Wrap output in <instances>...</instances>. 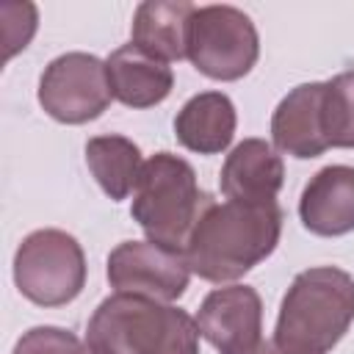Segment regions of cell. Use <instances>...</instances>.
I'll use <instances>...</instances> for the list:
<instances>
[{"label": "cell", "instance_id": "1", "mask_svg": "<svg viewBox=\"0 0 354 354\" xmlns=\"http://www.w3.org/2000/svg\"><path fill=\"white\" fill-rule=\"evenodd\" d=\"M282 210L277 202L210 205L194 224L185 257L191 271L207 282H232L263 263L279 243Z\"/></svg>", "mask_w": 354, "mask_h": 354}, {"label": "cell", "instance_id": "2", "mask_svg": "<svg viewBox=\"0 0 354 354\" xmlns=\"http://www.w3.org/2000/svg\"><path fill=\"white\" fill-rule=\"evenodd\" d=\"M351 324L354 277L335 266H315L293 277L271 340L290 354H329Z\"/></svg>", "mask_w": 354, "mask_h": 354}, {"label": "cell", "instance_id": "3", "mask_svg": "<svg viewBox=\"0 0 354 354\" xmlns=\"http://www.w3.org/2000/svg\"><path fill=\"white\" fill-rule=\"evenodd\" d=\"M86 343L111 354H199V326L180 307L113 293L88 318Z\"/></svg>", "mask_w": 354, "mask_h": 354}, {"label": "cell", "instance_id": "4", "mask_svg": "<svg viewBox=\"0 0 354 354\" xmlns=\"http://www.w3.org/2000/svg\"><path fill=\"white\" fill-rule=\"evenodd\" d=\"M210 205L213 199L199 188L188 160L171 152H155L141 166L130 216L138 221L147 241L185 252L194 224Z\"/></svg>", "mask_w": 354, "mask_h": 354}, {"label": "cell", "instance_id": "5", "mask_svg": "<svg viewBox=\"0 0 354 354\" xmlns=\"http://www.w3.org/2000/svg\"><path fill=\"white\" fill-rule=\"evenodd\" d=\"M14 282L39 307H64L86 285V254L64 230H36L22 238L14 254Z\"/></svg>", "mask_w": 354, "mask_h": 354}, {"label": "cell", "instance_id": "6", "mask_svg": "<svg viewBox=\"0 0 354 354\" xmlns=\"http://www.w3.org/2000/svg\"><path fill=\"white\" fill-rule=\"evenodd\" d=\"M260 55V36L249 14L235 6H202L188 28V61L210 80H241Z\"/></svg>", "mask_w": 354, "mask_h": 354}, {"label": "cell", "instance_id": "7", "mask_svg": "<svg viewBox=\"0 0 354 354\" xmlns=\"http://www.w3.org/2000/svg\"><path fill=\"white\" fill-rule=\"evenodd\" d=\"M111 100L108 66L91 53H64L41 72L39 105L61 124H86L102 116Z\"/></svg>", "mask_w": 354, "mask_h": 354}, {"label": "cell", "instance_id": "8", "mask_svg": "<svg viewBox=\"0 0 354 354\" xmlns=\"http://www.w3.org/2000/svg\"><path fill=\"white\" fill-rule=\"evenodd\" d=\"M105 274L116 293L169 304L185 293L194 271L183 249H169L152 241H124L108 254Z\"/></svg>", "mask_w": 354, "mask_h": 354}, {"label": "cell", "instance_id": "9", "mask_svg": "<svg viewBox=\"0 0 354 354\" xmlns=\"http://www.w3.org/2000/svg\"><path fill=\"white\" fill-rule=\"evenodd\" d=\"M199 335L218 354H249L263 340V301L249 285L216 288L196 313Z\"/></svg>", "mask_w": 354, "mask_h": 354}, {"label": "cell", "instance_id": "10", "mask_svg": "<svg viewBox=\"0 0 354 354\" xmlns=\"http://www.w3.org/2000/svg\"><path fill=\"white\" fill-rule=\"evenodd\" d=\"M271 138L279 152L299 160L329 149L324 136V83H301L279 100L271 116Z\"/></svg>", "mask_w": 354, "mask_h": 354}, {"label": "cell", "instance_id": "11", "mask_svg": "<svg viewBox=\"0 0 354 354\" xmlns=\"http://www.w3.org/2000/svg\"><path fill=\"white\" fill-rule=\"evenodd\" d=\"M285 183V163L277 149L263 138H243L224 160L218 185L221 194L232 202L266 205L277 202V194Z\"/></svg>", "mask_w": 354, "mask_h": 354}, {"label": "cell", "instance_id": "12", "mask_svg": "<svg viewBox=\"0 0 354 354\" xmlns=\"http://www.w3.org/2000/svg\"><path fill=\"white\" fill-rule=\"evenodd\" d=\"M304 230L321 238H337L354 230V166H324L310 177L299 199Z\"/></svg>", "mask_w": 354, "mask_h": 354}, {"label": "cell", "instance_id": "13", "mask_svg": "<svg viewBox=\"0 0 354 354\" xmlns=\"http://www.w3.org/2000/svg\"><path fill=\"white\" fill-rule=\"evenodd\" d=\"M108 80L113 100L127 108H152L163 102L174 88V72L166 61L144 53L141 47L122 44L116 47L108 61Z\"/></svg>", "mask_w": 354, "mask_h": 354}, {"label": "cell", "instance_id": "14", "mask_svg": "<svg viewBox=\"0 0 354 354\" xmlns=\"http://www.w3.org/2000/svg\"><path fill=\"white\" fill-rule=\"evenodd\" d=\"M238 113L224 91L194 94L174 116L177 141L196 155H218L235 136Z\"/></svg>", "mask_w": 354, "mask_h": 354}, {"label": "cell", "instance_id": "15", "mask_svg": "<svg viewBox=\"0 0 354 354\" xmlns=\"http://www.w3.org/2000/svg\"><path fill=\"white\" fill-rule=\"evenodd\" d=\"M196 6L183 0H147L133 14V44L160 61L188 58V28Z\"/></svg>", "mask_w": 354, "mask_h": 354}, {"label": "cell", "instance_id": "16", "mask_svg": "<svg viewBox=\"0 0 354 354\" xmlns=\"http://www.w3.org/2000/svg\"><path fill=\"white\" fill-rule=\"evenodd\" d=\"M86 166L97 185L113 199L122 202L136 188L141 174V149L124 136H94L86 141Z\"/></svg>", "mask_w": 354, "mask_h": 354}, {"label": "cell", "instance_id": "17", "mask_svg": "<svg viewBox=\"0 0 354 354\" xmlns=\"http://www.w3.org/2000/svg\"><path fill=\"white\" fill-rule=\"evenodd\" d=\"M324 136L329 147L354 149V72L324 83Z\"/></svg>", "mask_w": 354, "mask_h": 354}, {"label": "cell", "instance_id": "18", "mask_svg": "<svg viewBox=\"0 0 354 354\" xmlns=\"http://www.w3.org/2000/svg\"><path fill=\"white\" fill-rule=\"evenodd\" d=\"M11 354H83V343L61 326H33L28 329Z\"/></svg>", "mask_w": 354, "mask_h": 354}, {"label": "cell", "instance_id": "19", "mask_svg": "<svg viewBox=\"0 0 354 354\" xmlns=\"http://www.w3.org/2000/svg\"><path fill=\"white\" fill-rule=\"evenodd\" d=\"M249 354H290V351H285V348H279L274 340H260Z\"/></svg>", "mask_w": 354, "mask_h": 354}, {"label": "cell", "instance_id": "20", "mask_svg": "<svg viewBox=\"0 0 354 354\" xmlns=\"http://www.w3.org/2000/svg\"><path fill=\"white\" fill-rule=\"evenodd\" d=\"M83 354H111V351H105L100 346H91V343H83Z\"/></svg>", "mask_w": 354, "mask_h": 354}]
</instances>
